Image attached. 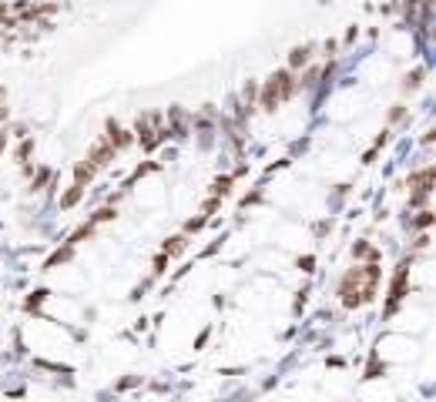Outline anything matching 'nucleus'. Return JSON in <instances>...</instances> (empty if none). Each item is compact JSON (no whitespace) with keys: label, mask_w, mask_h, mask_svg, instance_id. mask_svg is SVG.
Returning <instances> with one entry per match:
<instances>
[{"label":"nucleus","mask_w":436,"mask_h":402,"mask_svg":"<svg viewBox=\"0 0 436 402\" xmlns=\"http://www.w3.org/2000/svg\"><path fill=\"white\" fill-rule=\"evenodd\" d=\"M91 235H94V222L84 225V228H77V231H74V238H70V245H77V241H84V238H91Z\"/></svg>","instance_id":"12"},{"label":"nucleus","mask_w":436,"mask_h":402,"mask_svg":"<svg viewBox=\"0 0 436 402\" xmlns=\"http://www.w3.org/2000/svg\"><path fill=\"white\" fill-rule=\"evenodd\" d=\"M228 191H232V178H218L211 184V194H215V198H222V194H228Z\"/></svg>","instance_id":"10"},{"label":"nucleus","mask_w":436,"mask_h":402,"mask_svg":"<svg viewBox=\"0 0 436 402\" xmlns=\"http://www.w3.org/2000/svg\"><path fill=\"white\" fill-rule=\"evenodd\" d=\"M215 208H218V198H208V201H205V215H211Z\"/></svg>","instance_id":"22"},{"label":"nucleus","mask_w":436,"mask_h":402,"mask_svg":"<svg viewBox=\"0 0 436 402\" xmlns=\"http://www.w3.org/2000/svg\"><path fill=\"white\" fill-rule=\"evenodd\" d=\"M81 194H84V184H74V188H70V191L61 198V208H74V205L81 201Z\"/></svg>","instance_id":"9"},{"label":"nucleus","mask_w":436,"mask_h":402,"mask_svg":"<svg viewBox=\"0 0 436 402\" xmlns=\"http://www.w3.org/2000/svg\"><path fill=\"white\" fill-rule=\"evenodd\" d=\"M94 174H98V165H94L91 158H87V161H81V165L74 168V178H77V184H87Z\"/></svg>","instance_id":"5"},{"label":"nucleus","mask_w":436,"mask_h":402,"mask_svg":"<svg viewBox=\"0 0 436 402\" xmlns=\"http://www.w3.org/2000/svg\"><path fill=\"white\" fill-rule=\"evenodd\" d=\"M171 117H175V121H182V111H171ZM175 138H185V127L182 124H175Z\"/></svg>","instance_id":"17"},{"label":"nucleus","mask_w":436,"mask_h":402,"mask_svg":"<svg viewBox=\"0 0 436 402\" xmlns=\"http://www.w3.org/2000/svg\"><path fill=\"white\" fill-rule=\"evenodd\" d=\"M433 184V168H423L416 174H409V188H430Z\"/></svg>","instance_id":"6"},{"label":"nucleus","mask_w":436,"mask_h":402,"mask_svg":"<svg viewBox=\"0 0 436 402\" xmlns=\"http://www.w3.org/2000/svg\"><path fill=\"white\" fill-rule=\"evenodd\" d=\"M201 225H205V218H191V222H188V231H198Z\"/></svg>","instance_id":"23"},{"label":"nucleus","mask_w":436,"mask_h":402,"mask_svg":"<svg viewBox=\"0 0 436 402\" xmlns=\"http://www.w3.org/2000/svg\"><path fill=\"white\" fill-rule=\"evenodd\" d=\"M47 178H51V171H37V178H34V188H44V184H47Z\"/></svg>","instance_id":"19"},{"label":"nucleus","mask_w":436,"mask_h":402,"mask_svg":"<svg viewBox=\"0 0 436 402\" xmlns=\"http://www.w3.org/2000/svg\"><path fill=\"white\" fill-rule=\"evenodd\" d=\"M0 151H3V138H0Z\"/></svg>","instance_id":"24"},{"label":"nucleus","mask_w":436,"mask_h":402,"mask_svg":"<svg viewBox=\"0 0 436 402\" xmlns=\"http://www.w3.org/2000/svg\"><path fill=\"white\" fill-rule=\"evenodd\" d=\"M91 161H94L98 168H104L108 161H114V148H111V141H101L98 148L91 151Z\"/></svg>","instance_id":"4"},{"label":"nucleus","mask_w":436,"mask_h":402,"mask_svg":"<svg viewBox=\"0 0 436 402\" xmlns=\"http://www.w3.org/2000/svg\"><path fill=\"white\" fill-rule=\"evenodd\" d=\"M430 191H433V188H416V194L409 198V205H413V208H423V205H426V198H430Z\"/></svg>","instance_id":"11"},{"label":"nucleus","mask_w":436,"mask_h":402,"mask_svg":"<svg viewBox=\"0 0 436 402\" xmlns=\"http://www.w3.org/2000/svg\"><path fill=\"white\" fill-rule=\"evenodd\" d=\"M114 218V208H101L98 215H94V222H111Z\"/></svg>","instance_id":"16"},{"label":"nucleus","mask_w":436,"mask_h":402,"mask_svg":"<svg viewBox=\"0 0 436 402\" xmlns=\"http://www.w3.org/2000/svg\"><path fill=\"white\" fill-rule=\"evenodd\" d=\"M292 91H296V81H292L289 70L272 74L268 84H265V91H262V111H275V104L285 101V97H292Z\"/></svg>","instance_id":"1"},{"label":"nucleus","mask_w":436,"mask_h":402,"mask_svg":"<svg viewBox=\"0 0 436 402\" xmlns=\"http://www.w3.org/2000/svg\"><path fill=\"white\" fill-rule=\"evenodd\" d=\"M382 372V369H379V362H373V365H369V369H366V375H369V379H376V375H379Z\"/></svg>","instance_id":"21"},{"label":"nucleus","mask_w":436,"mask_h":402,"mask_svg":"<svg viewBox=\"0 0 436 402\" xmlns=\"http://www.w3.org/2000/svg\"><path fill=\"white\" fill-rule=\"evenodd\" d=\"M108 141H111L114 151H125L127 144H131V134H127V131H121L114 121H108Z\"/></svg>","instance_id":"3"},{"label":"nucleus","mask_w":436,"mask_h":402,"mask_svg":"<svg viewBox=\"0 0 436 402\" xmlns=\"http://www.w3.org/2000/svg\"><path fill=\"white\" fill-rule=\"evenodd\" d=\"M352 255H356V258H376V251L369 248V245H356V248H352Z\"/></svg>","instance_id":"13"},{"label":"nucleus","mask_w":436,"mask_h":402,"mask_svg":"<svg viewBox=\"0 0 436 402\" xmlns=\"http://www.w3.org/2000/svg\"><path fill=\"white\" fill-rule=\"evenodd\" d=\"M185 245H188V241H185V235H175V238H168V241H165V258H175V255H182L185 251Z\"/></svg>","instance_id":"7"},{"label":"nucleus","mask_w":436,"mask_h":402,"mask_svg":"<svg viewBox=\"0 0 436 402\" xmlns=\"http://www.w3.org/2000/svg\"><path fill=\"white\" fill-rule=\"evenodd\" d=\"M309 57H312V47H309V44H302V47H296V51L289 54V64H292V67H302Z\"/></svg>","instance_id":"8"},{"label":"nucleus","mask_w":436,"mask_h":402,"mask_svg":"<svg viewBox=\"0 0 436 402\" xmlns=\"http://www.w3.org/2000/svg\"><path fill=\"white\" fill-rule=\"evenodd\" d=\"M363 268H352V272H346L342 275V282H339V295H342V305L346 308H356L363 305Z\"/></svg>","instance_id":"2"},{"label":"nucleus","mask_w":436,"mask_h":402,"mask_svg":"<svg viewBox=\"0 0 436 402\" xmlns=\"http://www.w3.org/2000/svg\"><path fill=\"white\" fill-rule=\"evenodd\" d=\"M420 77H423V70H413L406 77V87H420Z\"/></svg>","instance_id":"18"},{"label":"nucleus","mask_w":436,"mask_h":402,"mask_svg":"<svg viewBox=\"0 0 436 402\" xmlns=\"http://www.w3.org/2000/svg\"><path fill=\"white\" fill-rule=\"evenodd\" d=\"M416 228H430V225H433V211H420V218H416Z\"/></svg>","instance_id":"14"},{"label":"nucleus","mask_w":436,"mask_h":402,"mask_svg":"<svg viewBox=\"0 0 436 402\" xmlns=\"http://www.w3.org/2000/svg\"><path fill=\"white\" fill-rule=\"evenodd\" d=\"M27 154H30V141H24V144L17 148V158H20V161H27Z\"/></svg>","instance_id":"20"},{"label":"nucleus","mask_w":436,"mask_h":402,"mask_svg":"<svg viewBox=\"0 0 436 402\" xmlns=\"http://www.w3.org/2000/svg\"><path fill=\"white\" fill-rule=\"evenodd\" d=\"M44 295H47V291H37V295H30V298H27V308H30V312H34V308H41Z\"/></svg>","instance_id":"15"}]
</instances>
